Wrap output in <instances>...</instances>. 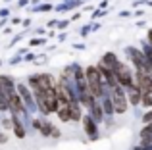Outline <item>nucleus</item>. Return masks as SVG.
<instances>
[{
	"label": "nucleus",
	"instance_id": "obj_1",
	"mask_svg": "<svg viewBox=\"0 0 152 150\" xmlns=\"http://www.w3.org/2000/svg\"><path fill=\"white\" fill-rule=\"evenodd\" d=\"M87 79H89V87H91V92L94 96H100V75H98L96 68H89L87 69Z\"/></svg>",
	"mask_w": 152,
	"mask_h": 150
},
{
	"label": "nucleus",
	"instance_id": "obj_2",
	"mask_svg": "<svg viewBox=\"0 0 152 150\" xmlns=\"http://www.w3.org/2000/svg\"><path fill=\"white\" fill-rule=\"evenodd\" d=\"M139 81H137V89L141 90L142 94H148L152 92V77L150 75H146V73H139Z\"/></svg>",
	"mask_w": 152,
	"mask_h": 150
},
{
	"label": "nucleus",
	"instance_id": "obj_3",
	"mask_svg": "<svg viewBox=\"0 0 152 150\" xmlns=\"http://www.w3.org/2000/svg\"><path fill=\"white\" fill-rule=\"evenodd\" d=\"M114 106H115V112H125V96H123L121 90H115L114 94Z\"/></svg>",
	"mask_w": 152,
	"mask_h": 150
},
{
	"label": "nucleus",
	"instance_id": "obj_4",
	"mask_svg": "<svg viewBox=\"0 0 152 150\" xmlns=\"http://www.w3.org/2000/svg\"><path fill=\"white\" fill-rule=\"evenodd\" d=\"M118 71H119V81H121V85L129 87L131 85V75H129V71H127L125 68H121V66L118 68Z\"/></svg>",
	"mask_w": 152,
	"mask_h": 150
},
{
	"label": "nucleus",
	"instance_id": "obj_5",
	"mask_svg": "<svg viewBox=\"0 0 152 150\" xmlns=\"http://www.w3.org/2000/svg\"><path fill=\"white\" fill-rule=\"evenodd\" d=\"M141 90L139 89H133L131 90V102H133V104H139V102H141Z\"/></svg>",
	"mask_w": 152,
	"mask_h": 150
},
{
	"label": "nucleus",
	"instance_id": "obj_6",
	"mask_svg": "<svg viewBox=\"0 0 152 150\" xmlns=\"http://www.w3.org/2000/svg\"><path fill=\"white\" fill-rule=\"evenodd\" d=\"M58 114H60V117H62L64 121L69 119V108H67V106H62V108L58 110Z\"/></svg>",
	"mask_w": 152,
	"mask_h": 150
},
{
	"label": "nucleus",
	"instance_id": "obj_7",
	"mask_svg": "<svg viewBox=\"0 0 152 150\" xmlns=\"http://www.w3.org/2000/svg\"><path fill=\"white\" fill-rule=\"evenodd\" d=\"M150 41H152V33H150Z\"/></svg>",
	"mask_w": 152,
	"mask_h": 150
}]
</instances>
